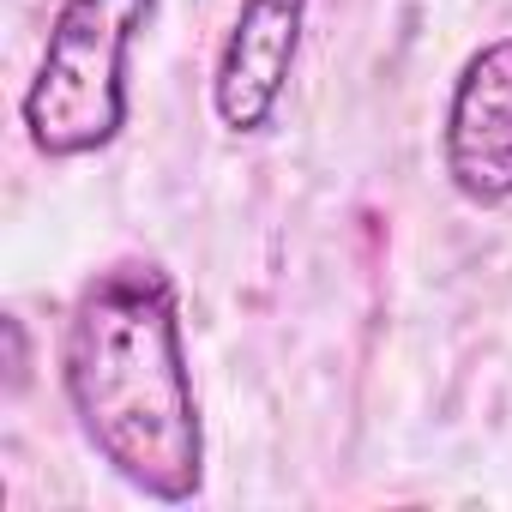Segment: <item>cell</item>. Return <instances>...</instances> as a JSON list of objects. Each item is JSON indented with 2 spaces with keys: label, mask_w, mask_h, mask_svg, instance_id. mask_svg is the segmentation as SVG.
<instances>
[{
  "label": "cell",
  "mask_w": 512,
  "mask_h": 512,
  "mask_svg": "<svg viewBox=\"0 0 512 512\" xmlns=\"http://www.w3.org/2000/svg\"><path fill=\"white\" fill-rule=\"evenodd\" d=\"M61 386L85 446L145 500L181 506L205 488V428L181 344V296L157 260L97 272L61 338Z\"/></svg>",
  "instance_id": "obj_1"
},
{
  "label": "cell",
  "mask_w": 512,
  "mask_h": 512,
  "mask_svg": "<svg viewBox=\"0 0 512 512\" xmlns=\"http://www.w3.org/2000/svg\"><path fill=\"white\" fill-rule=\"evenodd\" d=\"M157 19V0H61L37 79L25 91V133L43 157H91L127 127V55Z\"/></svg>",
  "instance_id": "obj_2"
},
{
  "label": "cell",
  "mask_w": 512,
  "mask_h": 512,
  "mask_svg": "<svg viewBox=\"0 0 512 512\" xmlns=\"http://www.w3.org/2000/svg\"><path fill=\"white\" fill-rule=\"evenodd\" d=\"M440 157L470 205L512 199V37L482 43L452 85Z\"/></svg>",
  "instance_id": "obj_3"
},
{
  "label": "cell",
  "mask_w": 512,
  "mask_h": 512,
  "mask_svg": "<svg viewBox=\"0 0 512 512\" xmlns=\"http://www.w3.org/2000/svg\"><path fill=\"white\" fill-rule=\"evenodd\" d=\"M308 0H241L211 73V109L229 133H266L302 55Z\"/></svg>",
  "instance_id": "obj_4"
}]
</instances>
